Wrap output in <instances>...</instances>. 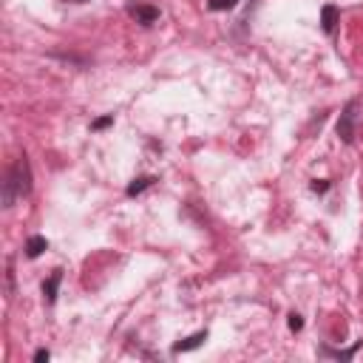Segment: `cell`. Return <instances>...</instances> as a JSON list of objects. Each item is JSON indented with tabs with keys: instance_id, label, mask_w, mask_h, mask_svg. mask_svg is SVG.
<instances>
[{
	"instance_id": "6da1fadb",
	"label": "cell",
	"mask_w": 363,
	"mask_h": 363,
	"mask_svg": "<svg viewBox=\"0 0 363 363\" xmlns=\"http://www.w3.org/2000/svg\"><path fill=\"white\" fill-rule=\"evenodd\" d=\"M28 193H31V164L23 153V156H17V162L11 164V170L3 179V207H14V201Z\"/></svg>"
},
{
	"instance_id": "7a4b0ae2",
	"label": "cell",
	"mask_w": 363,
	"mask_h": 363,
	"mask_svg": "<svg viewBox=\"0 0 363 363\" xmlns=\"http://www.w3.org/2000/svg\"><path fill=\"white\" fill-rule=\"evenodd\" d=\"M357 108H360V102L357 99H352V102H346V108L340 111V119H337V136L346 142V145H352L354 142V125H357Z\"/></svg>"
},
{
	"instance_id": "3957f363",
	"label": "cell",
	"mask_w": 363,
	"mask_h": 363,
	"mask_svg": "<svg viewBox=\"0 0 363 363\" xmlns=\"http://www.w3.org/2000/svg\"><path fill=\"white\" fill-rule=\"evenodd\" d=\"M128 14L139 23V26H153L159 20V9L150 6V3H142V0H130L128 3Z\"/></svg>"
},
{
	"instance_id": "277c9868",
	"label": "cell",
	"mask_w": 363,
	"mask_h": 363,
	"mask_svg": "<svg viewBox=\"0 0 363 363\" xmlns=\"http://www.w3.org/2000/svg\"><path fill=\"white\" fill-rule=\"evenodd\" d=\"M60 281H62V269H54V272H51V278L43 284V295H45V301H48V303H54V301H57V286H60Z\"/></svg>"
},
{
	"instance_id": "5b68a950",
	"label": "cell",
	"mask_w": 363,
	"mask_h": 363,
	"mask_svg": "<svg viewBox=\"0 0 363 363\" xmlns=\"http://www.w3.org/2000/svg\"><path fill=\"white\" fill-rule=\"evenodd\" d=\"M204 340H207V332H196V335H190V337L179 340V343L173 346V352H190V349H199Z\"/></svg>"
},
{
	"instance_id": "8992f818",
	"label": "cell",
	"mask_w": 363,
	"mask_h": 363,
	"mask_svg": "<svg viewBox=\"0 0 363 363\" xmlns=\"http://www.w3.org/2000/svg\"><path fill=\"white\" fill-rule=\"evenodd\" d=\"M43 250H48V241H45L43 235H31V238L26 241V255H28V258H37Z\"/></svg>"
},
{
	"instance_id": "52a82bcc",
	"label": "cell",
	"mask_w": 363,
	"mask_h": 363,
	"mask_svg": "<svg viewBox=\"0 0 363 363\" xmlns=\"http://www.w3.org/2000/svg\"><path fill=\"white\" fill-rule=\"evenodd\" d=\"M335 23H337V9L335 6H323V31L332 34L335 31Z\"/></svg>"
},
{
	"instance_id": "ba28073f",
	"label": "cell",
	"mask_w": 363,
	"mask_h": 363,
	"mask_svg": "<svg viewBox=\"0 0 363 363\" xmlns=\"http://www.w3.org/2000/svg\"><path fill=\"white\" fill-rule=\"evenodd\" d=\"M153 184V176H139V179H133L130 184H128V196H136V193H142L145 187H150Z\"/></svg>"
},
{
	"instance_id": "9c48e42d",
	"label": "cell",
	"mask_w": 363,
	"mask_h": 363,
	"mask_svg": "<svg viewBox=\"0 0 363 363\" xmlns=\"http://www.w3.org/2000/svg\"><path fill=\"white\" fill-rule=\"evenodd\" d=\"M235 3H238V0H210L207 6H210L213 11H221V9H233Z\"/></svg>"
},
{
	"instance_id": "30bf717a",
	"label": "cell",
	"mask_w": 363,
	"mask_h": 363,
	"mask_svg": "<svg viewBox=\"0 0 363 363\" xmlns=\"http://www.w3.org/2000/svg\"><path fill=\"white\" fill-rule=\"evenodd\" d=\"M357 349V346H354ZM354 349H349V352H332V349H320V354H329V357H340V360H346V357H352L354 354Z\"/></svg>"
},
{
	"instance_id": "8fae6325",
	"label": "cell",
	"mask_w": 363,
	"mask_h": 363,
	"mask_svg": "<svg viewBox=\"0 0 363 363\" xmlns=\"http://www.w3.org/2000/svg\"><path fill=\"white\" fill-rule=\"evenodd\" d=\"M111 122H113V116H102V119H96L91 128H94V130H102V128H108Z\"/></svg>"
},
{
	"instance_id": "7c38bea8",
	"label": "cell",
	"mask_w": 363,
	"mask_h": 363,
	"mask_svg": "<svg viewBox=\"0 0 363 363\" xmlns=\"http://www.w3.org/2000/svg\"><path fill=\"white\" fill-rule=\"evenodd\" d=\"M301 326H303V320H301V315H295V312H292V315H289V329H292V332H298Z\"/></svg>"
},
{
	"instance_id": "4fadbf2b",
	"label": "cell",
	"mask_w": 363,
	"mask_h": 363,
	"mask_svg": "<svg viewBox=\"0 0 363 363\" xmlns=\"http://www.w3.org/2000/svg\"><path fill=\"white\" fill-rule=\"evenodd\" d=\"M48 357H51L48 349H37V352H34V360H37V363H43V360H48Z\"/></svg>"
},
{
	"instance_id": "5bb4252c",
	"label": "cell",
	"mask_w": 363,
	"mask_h": 363,
	"mask_svg": "<svg viewBox=\"0 0 363 363\" xmlns=\"http://www.w3.org/2000/svg\"><path fill=\"white\" fill-rule=\"evenodd\" d=\"M326 187H329V182H323V179H320V182H312V190H315V193H323Z\"/></svg>"
},
{
	"instance_id": "9a60e30c",
	"label": "cell",
	"mask_w": 363,
	"mask_h": 363,
	"mask_svg": "<svg viewBox=\"0 0 363 363\" xmlns=\"http://www.w3.org/2000/svg\"><path fill=\"white\" fill-rule=\"evenodd\" d=\"M68 3H88V0H68Z\"/></svg>"
}]
</instances>
